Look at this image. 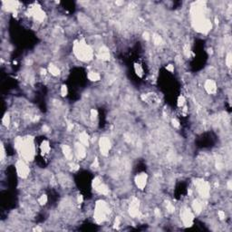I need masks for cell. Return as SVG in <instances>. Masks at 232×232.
Listing matches in <instances>:
<instances>
[{"label": "cell", "instance_id": "9c48e42d", "mask_svg": "<svg viewBox=\"0 0 232 232\" xmlns=\"http://www.w3.org/2000/svg\"><path fill=\"white\" fill-rule=\"evenodd\" d=\"M147 175L145 173H141L138 174L137 176L135 177V184L136 186L139 188L140 190H143L145 188L146 184H147Z\"/></svg>", "mask_w": 232, "mask_h": 232}, {"label": "cell", "instance_id": "f546056e", "mask_svg": "<svg viewBox=\"0 0 232 232\" xmlns=\"http://www.w3.org/2000/svg\"><path fill=\"white\" fill-rule=\"evenodd\" d=\"M143 38L145 39V40H150V35H149V33L148 32H145V33H143Z\"/></svg>", "mask_w": 232, "mask_h": 232}, {"label": "cell", "instance_id": "277c9868", "mask_svg": "<svg viewBox=\"0 0 232 232\" xmlns=\"http://www.w3.org/2000/svg\"><path fill=\"white\" fill-rule=\"evenodd\" d=\"M180 218L181 221L184 224V226L186 227H190L193 224V220H194V215L191 211L190 209L189 208H184L182 209V210L180 211Z\"/></svg>", "mask_w": 232, "mask_h": 232}, {"label": "cell", "instance_id": "30bf717a", "mask_svg": "<svg viewBox=\"0 0 232 232\" xmlns=\"http://www.w3.org/2000/svg\"><path fill=\"white\" fill-rule=\"evenodd\" d=\"M74 153L76 155L78 159H83L85 157L86 155V150H85V146L81 142H78L75 144L74 147Z\"/></svg>", "mask_w": 232, "mask_h": 232}, {"label": "cell", "instance_id": "cb8c5ba5", "mask_svg": "<svg viewBox=\"0 0 232 232\" xmlns=\"http://www.w3.org/2000/svg\"><path fill=\"white\" fill-rule=\"evenodd\" d=\"M184 103H185V99H184V97H183V96H180L179 99H178V106H179V107H182L183 104H184Z\"/></svg>", "mask_w": 232, "mask_h": 232}, {"label": "cell", "instance_id": "4dcf8cb0", "mask_svg": "<svg viewBox=\"0 0 232 232\" xmlns=\"http://www.w3.org/2000/svg\"><path fill=\"white\" fill-rule=\"evenodd\" d=\"M167 69H168V70L170 71V72H173V70H174V69H173V65H169V66L167 67Z\"/></svg>", "mask_w": 232, "mask_h": 232}, {"label": "cell", "instance_id": "d4e9b609", "mask_svg": "<svg viewBox=\"0 0 232 232\" xmlns=\"http://www.w3.org/2000/svg\"><path fill=\"white\" fill-rule=\"evenodd\" d=\"M166 208H167V210H168L169 212H171V213L174 212V210H175L174 206H173L171 203H168L167 206H166Z\"/></svg>", "mask_w": 232, "mask_h": 232}, {"label": "cell", "instance_id": "4fadbf2b", "mask_svg": "<svg viewBox=\"0 0 232 232\" xmlns=\"http://www.w3.org/2000/svg\"><path fill=\"white\" fill-rule=\"evenodd\" d=\"M98 55H99V58L102 59L103 61H106V60H109L110 58V53H109V50L103 46L101 49H100V51L98 53Z\"/></svg>", "mask_w": 232, "mask_h": 232}, {"label": "cell", "instance_id": "ac0fdd59", "mask_svg": "<svg viewBox=\"0 0 232 232\" xmlns=\"http://www.w3.org/2000/svg\"><path fill=\"white\" fill-rule=\"evenodd\" d=\"M88 78L89 80L91 81H93V82H96V81H99L101 79V76H100V74L98 73H95V72H90L88 73Z\"/></svg>", "mask_w": 232, "mask_h": 232}, {"label": "cell", "instance_id": "7a4b0ae2", "mask_svg": "<svg viewBox=\"0 0 232 232\" xmlns=\"http://www.w3.org/2000/svg\"><path fill=\"white\" fill-rule=\"evenodd\" d=\"M17 148L21 153L22 158L24 161H32L35 156V147L33 142L27 139V140H20L17 142Z\"/></svg>", "mask_w": 232, "mask_h": 232}, {"label": "cell", "instance_id": "83f0119b", "mask_svg": "<svg viewBox=\"0 0 232 232\" xmlns=\"http://www.w3.org/2000/svg\"><path fill=\"white\" fill-rule=\"evenodd\" d=\"M218 217H219V218H220V219H224L225 218V212L222 211V210L218 211Z\"/></svg>", "mask_w": 232, "mask_h": 232}, {"label": "cell", "instance_id": "f1b7e54d", "mask_svg": "<svg viewBox=\"0 0 232 232\" xmlns=\"http://www.w3.org/2000/svg\"><path fill=\"white\" fill-rule=\"evenodd\" d=\"M172 124H173V126L174 127H176V128H178V127H180V123H179V122L177 121V120H172Z\"/></svg>", "mask_w": 232, "mask_h": 232}, {"label": "cell", "instance_id": "e0dca14e", "mask_svg": "<svg viewBox=\"0 0 232 232\" xmlns=\"http://www.w3.org/2000/svg\"><path fill=\"white\" fill-rule=\"evenodd\" d=\"M48 71L52 75H54V76H57V75L60 73L59 68L54 65H50L48 67Z\"/></svg>", "mask_w": 232, "mask_h": 232}, {"label": "cell", "instance_id": "7402d4cb", "mask_svg": "<svg viewBox=\"0 0 232 232\" xmlns=\"http://www.w3.org/2000/svg\"><path fill=\"white\" fill-rule=\"evenodd\" d=\"M38 202H39L40 205H45L47 202V196L46 195H42L38 199Z\"/></svg>", "mask_w": 232, "mask_h": 232}, {"label": "cell", "instance_id": "52a82bcc", "mask_svg": "<svg viewBox=\"0 0 232 232\" xmlns=\"http://www.w3.org/2000/svg\"><path fill=\"white\" fill-rule=\"evenodd\" d=\"M16 172L20 177L27 178L29 175V172H30L29 167L26 164V162L24 161H17L16 164Z\"/></svg>", "mask_w": 232, "mask_h": 232}, {"label": "cell", "instance_id": "d6986e66", "mask_svg": "<svg viewBox=\"0 0 232 232\" xmlns=\"http://www.w3.org/2000/svg\"><path fill=\"white\" fill-rule=\"evenodd\" d=\"M41 150H42L43 153H48V152H50V145H49L48 142L45 141V142H44L42 143Z\"/></svg>", "mask_w": 232, "mask_h": 232}, {"label": "cell", "instance_id": "5b68a950", "mask_svg": "<svg viewBox=\"0 0 232 232\" xmlns=\"http://www.w3.org/2000/svg\"><path fill=\"white\" fill-rule=\"evenodd\" d=\"M93 189H95L100 194H103V195H107V194L109 193L108 187L103 182V180L100 179L99 177H97V178H95V180H93Z\"/></svg>", "mask_w": 232, "mask_h": 232}, {"label": "cell", "instance_id": "5bb4252c", "mask_svg": "<svg viewBox=\"0 0 232 232\" xmlns=\"http://www.w3.org/2000/svg\"><path fill=\"white\" fill-rule=\"evenodd\" d=\"M62 150H63V152H64L65 154V157L69 160V161H71L73 157V152L72 150L71 147H69L68 145H64L62 147Z\"/></svg>", "mask_w": 232, "mask_h": 232}, {"label": "cell", "instance_id": "2e32d148", "mask_svg": "<svg viewBox=\"0 0 232 232\" xmlns=\"http://www.w3.org/2000/svg\"><path fill=\"white\" fill-rule=\"evenodd\" d=\"M79 142L84 144V146H88L89 144V138L85 133H82L79 135Z\"/></svg>", "mask_w": 232, "mask_h": 232}, {"label": "cell", "instance_id": "3957f363", "mask_svg": "<svg viewBox=\"0 0 232 232\" xmlns=\"http://www.w3.org/2000/svg\"><path fill=\"white\" fill-rule=\"evenodd\" d=\"M110 212V208L108 204L104 202L103 200H99L95 204V218L98 223L103 222L107 216L109 215Z\"/></svg>", "mask_w": 232, "mask_h": 232}, {"label": "cell", "instance_id": "603a6c76", "mask_svg": "<svg viewBox=\"0 0 232 232\" xmlns=\"http://www.w3.org/2000/svg\"><path fill=\"white\" fill-rule=\"evenodd\" d=\"M97 116H98V112H97V111L95 110V109L91 110V119H92V120H93H93H95V119L97 118Z\"/></svg>", "mask_w": 232, "mask_h": 232}, {"label": "cell", "instance_id": "ffe728a7", "mask_svg": "<svg viewBox=\"0 0 232 232\" xmlns=\"http://www.w3.org/2000/svg\"><path fill=\"white\" fill-rule=\"evenodd\" d=\"M152 42H153L154 45L160 46V45H161V43H162V38L159 35H154L152 36Z\"/></svg>", "mask_w": 232, "mask_h": 232}, {"label": "cell", "instance_id": "8992f818", "mask_svg": "<svg viewBox=\"0 0 232 232\" xmlns=\"http://www.w3.org/2000/svg\"><path fill=\"white\" fill-rule=\"evenodd\" d=\"M196 187H197V190L198 193L199 194L200 196L203 198H207L210 194V186L209 184L206 182L204 180H199L196 182Z\"/></svg>", "mask_w": 232, "mask_h": 232}, {"label": "cell", "instance_id": "6da1fadb", "mask_svg": "<svg viewBox=\"0 0 232 232\" xmlns=\"http://www.w3.org/2000/svg\"><path fill=\"white\" fill-rule=\"evenodd\" d=\"M73 52L76 57L82 61H90L93 59V49L84 40L76 41L73 45Z\"/></svg>", "mask_w": 232, "mask_h": 232}, {"label": "cell", "instance_id": "9a60e30c", "mask_svg": "<svg viewBox=\"0 0 232 232\" xmlns=\"http://www.w3.org/2000/svg\"><path fill=\"white\" fill-rule=\"evenodd\" d=\"M202 203L199 201V200H195L193 203H192V210L196 213V214H199L200 212L202 211Z\"/></svg>", "mask_w": 232, "mask_h": 232}, {"label": "cell", "instance_id": "4316f807", "mask_svg": "<svg viewBox=\"0 0 232 232\" xmlns=\"http://www.w3.org/2000/svg\"><path fill=\"white\" fill-rule=\"evenodd\" d=\"M67 87L65 86V85H63L62 87H61V95H63V96H65V95H67Z\"/></svg>", "mask_w": 232, "mask_h": 232}, {"label": "cell", "instance_id": "8fae6325", "mask_svg": "<svg viewBox=\"0 0 232 232\" xmlns=\"http://www.w3.org/2000/svg\"><path fill=\"white\" fill-rule=\"evenodd\" d=\"M204 88L209 93H215L217 92V85L216 83L213 80H207L204 84Z\"/></svg>", "mask_w": 232, "mask_h": 232}, {"label": "cell", "instance_id": "1f68e13d", "mask_svg": "<svg viewBox=\"0 0 232 232\" xmlns=\"http://www.w3.org/2000/svg\"><path fill=\"white\" fill-rule=\"evenodd\" d=\"M228 187H229V190L231 189V182L230 181H229V183H228Z\"/></svg>", "mask_w": 232, "mask_h": 232}, {"label": "cell", "instance_id": "484cf974", "mask_svg": "<svg viewBox=\"0 0 232 232\" xmlns=\"http://www.w3.org/2000/svg\"><path fill=\"white\" fill-rule=\"evenodd\" d=\"M226 64H227L229 67H230V65H231V54L230 53H229L227 57H226Z\"/></svg>", "mask_w": 232, "mask_h": 232}, {"label": "cell", "instance_id": "44dd1931", "mask_svg": "<svg viewBox=\"0 0 232 232\" xmlns=\"http://www.w3.org/2000/svg\"><path fill=\"white\" fill-rule=\"evenodd\" d=\"M2 122L4 125H5V126H8L9 123H10V116L9 114H5V116L3 117V120H2Z\"/></svg>", "mask_w": 232, "mask_h": 232}, {"label": "cell", "instance_id": "7c38bea8", "mask_svg": "<svg viewBox=\"0 0 232 232\" xmlns=\"http://www.w3.org/2000/svg\"><path fill=\"white\" fill-rule=\"evenodd\" d=\"M129 213H130V215L133 218L139 215V202H138V200H133V201L131 203L130 208H129Z\"/></svg>", "mask_w": 232, "mask_h": 232}, {"label": "cell", "instance_id": "ba28073f", "mask_svg": "<svg viewBox=\"0 0 232 232\" xmlns=\"http://www.w3.org/2000/svg\"><path fill=\"white\" fill-rule=\"evenodd\" d=\"M100 144V150H101L102 154L107 155L109 150L111 149V142L107 137H103L99 142Z\"/></svg>", "mask_w": 232, "mask_h": 232}]
</instances>
